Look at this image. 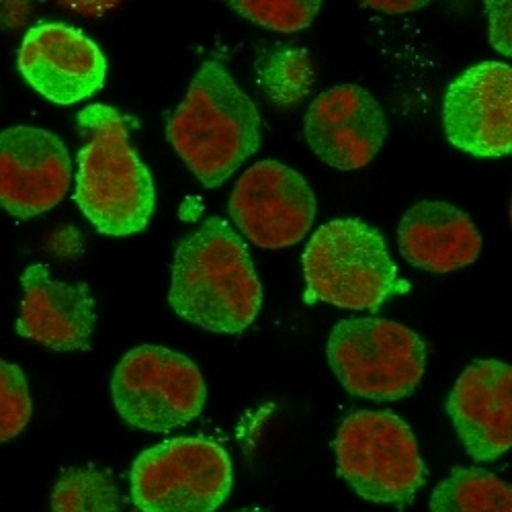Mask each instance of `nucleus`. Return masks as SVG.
I'll list each match as a JSON object with an SVG mask.
<instances>
[{"instance_id": "nucleus-1", "label": "nucleus", "mask_w": 512, "mask_h": 512, "mask_svg": "<svg viewBox=\"0 0 512 512\" xmlns=\"http://www.w3.org/2000/svg\"><path fill=\"white\" fill-rule=\"evenodd\" d=\"M168 304L183 320L220 334H238L259 316L263 285L248 246L224 218H207L179 242Z\"/></svg>"}, {"instance_id": "nucleus-2", "label": "nucleus", "mask_w": 512, "mask_h": 512, "mask_svg": "<svg viewBox=\"0 0 512 512\" xmlns=\"http://www.w3.org/2000/svg\"><path fill=\"white\" fill-rule=\"evenodd\" d=\"M166 138L205 189L224 185L261 146V115L220 62H203Z\"/></svg>"}, {"instance_id": "nucleus-3", "label": "nucleus", "mask_w": 512, "mask_h": 512, "mask_svg": "<svg viewBox=\"0 0 512 512\" xmlns=\"http://www.w3.org/2000/svg\"><path fill=\"white\" fill-rule=\"evenodd\" d=\"M74 201L105 236L146 230L156 203L150 170L130 144L125 119L109 105L95 103L78 113Z\"/></svg>"}, {"instance_id": "nucleus-4", "label": "nucleus", "mask_w": 512, "mask_h": 512, "mask_svg": "<svg viewBox=\"0 0 512 512\" xmlns=\"http://www.w3.org/2000/svg\"><path fill=\"white\" fill-rule=\"evenodd\" d=\"M302 265L308 302L377 312L392 295L408 291L386 238L359 218L320 226L304 250Z\"/></svg>"}, {"instance_id": "nucleus-5", "label": "nucleus", "mask_w": 512, "mask_h": 512, "mask_svg": "<svg viewBox=\"0 0 512 512\" xmlns=\"http://www.w3.org/2000/svg\"><path fill=\"white\" fill-rule=\"evenodd\" d=\"M328 365L351 396L373 402L408 398L426 367L424 340L386 318L340 320L328 336Z\"/></svg>"}, {"instance_id": "nucleus-6", "label": "nucleus", "mask_w": 512, "mask_h": 512, "mask_svg": "<svg viewBox=\"0 0 512 512\" xmlns=\"http://www.w3.org/2000/svg\"><path fill=\"white\" fill-rule=\"evenodd\" d=\"M338 476L363 500L408 504L426 482V467L410 426L390 410L347 416L334 439Z\"/></svg>"}, {"instance_id": "nucleus-7", "label": "nucleus", "mask_w": 512, "mask_h": 512, "mask_svg": "<svg viewBox=\"0 0 512 512\" xmlns=\"http://www.w3.org/2000/svg\"><path fill=\"white\" fill-rule=\"evenodd\" d=\"M228 451L207 437H177L142 451L130 474L140 512H216L230 496Z\"/></svg>"}, {"instance_id": "nucleus-8", "label": "nucleus", "mask_w": 512, "mask_h": 512, "mask_svg": "<svg viewBox=\"0 0 512 512\" xmlns=\"http://www.w3.org/2000/svg\"><path fill=\"white\" fill-rule=\"evenodd\" d=\"M119 416L140 431L168 433L193 422L205 408L207 388L199 367L185 355L142 345L125 353L111 379Z\"/></svg>"}, {"instance_id": "nucleus-9", "label": "nucleus", "mask_w": 512, "mask_h": 512, "mask_svg": "<svg viewBox=\"0 0 512 512\" xmlns=\"http://www.w3.org/2000/svg\"><path fill=\"white\" fill-rule=\"evenodd\" d=\"M228 209L238 230L254 246L281 250L306 238L318 203L297 170L277 160H261L244 170Z\"/></svg>"}, {"instance_id": "nucleus-10", "label": "nucleus", "mask_w": 512, "mask_h": 512, "mask_svg": "<svg viewBox=\"0 0 512 512\" xmlns=\"http://www.w3.org/2000/svg\"><path fill=\"white\" fill-rule=\"evenodd\" d=\"M443 125L447 140L469 156L512 154V68L488 60L463 70L447 87Z\"/></svg>"}, {"instance_id": "nucleus-11", "label": "nucleus", "mask_w": 512, "mask_h": 512, "mask_svg": "<svg viewBox=\"0 0 512 512\" xmlns=\"http://www.w3.org/2000/svg\"><path fill=\"white\" fill-rule=\"evenodd\" d=\"M19 72L56 105H74L103 89L107 60L87 33L66 23H37L19 48Z\"/></svg>"}, {"instance_id": "nucleus-12", "label": "nucleus", "mask_w": 512, "mask_h": 512, "mask_svg": "<svg viewBox=\"0 0 512 512\" xmlns=\"http://www.w3.org/2000/svg\"><path fill=\"white\" fill-rule=\"evenodd\" d=\"M70 181V152L56 134L17 125L0 136V203L13 218L29 220L54 209Z\"/></svg>"}, {"instance_id": "nucleus-13", "label": "nucleus", "mask_w": 512, "mask_h": 512, "mask_svg": "<svg viewBox=\"0 0 512 512\" xmlns=\"http://www.w3.org/2000/svg\"><path fill=\"white\" fill-rule=\"evenodd\" d=\"M306 140L332 168H365L388 138V119L377 99L357 84H338L316 97L306 113Z\"/></svg>"}, {"instance_id": "nucleus-14", "label": "nucleus", "mask_w": 512, "mask_h": 512, "mask_svg": "<svg viewBox=\"0 0 512 512\" xmlns=\"http://www.w3.org/2000/svg\"><path fill=\"white\" fill-rule=\"evenodd\" d=\"M447 414L474 461L502 457L512 449V367L496 359L467 365L447 398Z\"/></svg>"}, {"instance_id": "nucleus-15", "label": "nucleus", "mask_w": 512, "mask_h": 512, "mask_svg": "<svg viewBox=\"0 0 512 512\" xmlns=\"http://www.w3.org/2000/svg\"><path fill=\"white\" fill-rule=\"evenodd\" d=\"M23 300L17 332L54 351H89L97 324L95 297L87 283L56 279L48 265L21 273Z\"/></svg>"}, {"instance_id": "nucleus-16", "label": "nucleus", "mask_w": 512, "mask_h": 512, "mask_svg": "<svg viewBox=\"0 0 512 512\" xmlns=\"http://www.w3.org/2000/svg\"><path fill=\"white\" fill-rule=\"evenodd\" d=\"M404 259L429 273H453L478 261L482 234L467 213L447 201H418L398 226Z\"/></svg>"}, {"instance_id": "nucleus-17", "label": "nucleus", "mask_w": 512, "mask_h": 512, "mask_svg": "<svg viewBox=\"0 0 512 512\" xmlns=\"http://www.w3.org/2000/svg\"><path fill=\"white\" fill-rule=\"evenodd\" d=\"M431 512H512V486L482 467H455L433 490Z\"/></svg>"}, {"instance_id": "nucleus-18", "label": "nucleus", "mask_w": 512, "mask_h": 512, "mask_svg": "<svg viewBox=\"0 0 512 512\" xmlns=\"http://www.w3.org/2000/svg\"><path fill=\"white\" fill-rule=\"evenodd\" d=\"M50 508L52 512H123L113 478L93 465L64 469L52 490Z\"/></svg>"}, {"instance_id": "nucleus-19", "label": "nucleus", "mask_w": 512, "mask_h": 512, "mask_svg": "<svg viewBox=\"0 0 512 512\" xmlns=\"http://www.w3.org/2000/svg\"><path fill=\"white\" fill-rule=\"evenodd\" d=\"M256 68L263 91L279 109L295 107L312 91L314 68L306 50L277 48L263 56Z\"/></svg>"}, {"instance_id": "nucleus-20", "label": "nucleus", "mask_w": 512, "mask_h": 512, "mask_svg": "<svg viewBox=\"0 0 512 512\" xmlns=\"http://www.w3.org/2000/svg\"><path fill=\"white\" fill-rule=\"evenodd\" d=\"M228 5L234 13L242 15L254 25H261L279 33H293L312 25L322 3H318V0H308V3H300V0H281V3H273V0H265V3L250 0V3H238L236 0V3Z\"/></svg>"}, {"instance_id": "nucleus-21", "label": "nucleus", "mask_w": 512, "mask_h": 512, "mask_svg": "<svg viewBox=\"0 0 512 512\" xmlns=\"http://www.w3.org/2000/svg\"><path fill=\"white\" fill-rule=\"evenodd\" d=\"M31 396L25 373L19 365L0 363V441H11L31 418Z\"/></svg>"}, {"instance_id": "nucleus-22", "label": "nucleus", "mask_w": 512, "mask_h": 512, "mask_svg": "<svg viewBox=\"0 0 512 512\" xmlns=\"http://www.w3.org/2000/svg\"><path fill=\"white\" fill-rule=\"evenodd\" d=\"M486 15L492 48L498 54L512 58V0H488Z\"/></svg>"}, {"instance_id": "nucleus-23", "label": "nucleus", "mask_w": 512, "mask_h": 512, "mask_svg": "<svg viewBox=\"0 0 512 512\" xmlns=\"http://www.w3.org/2000/svg\"><path fill=\"white\" fill-rule=\"evenodd\" d=\"M426 3H363V7L369 9H377L383 13H406V11H414L424 7Z\"/></svg>"}, {"instance_id": "nucleus-24", "label": "nucleus", "mask_w": 512, "mask_h": 512, "mask_svg": "<svg viewBox=\"0 0 512 512\" xmlns=\"http://www.w3.org/2000/svg\"><path fill=\"white\" fill-rule=\"evenodd\" d=\"M232 512H263L261 508H240V510H232Z\"/></svg>"}, {"instance_id": "nucleus-25", "label": "nucleus", "mask_w": 512, "mask_h": 512, "mask_svg": "<svg viewBox=\"0 0 512 512\" xmlns=\"http://www.w3.org/2000/svg\"><path fill=\"white\" fill-rule=\"evenodd\" d=\"M510 226H512V199H510Z\"/></svg>"}]
</instances>
